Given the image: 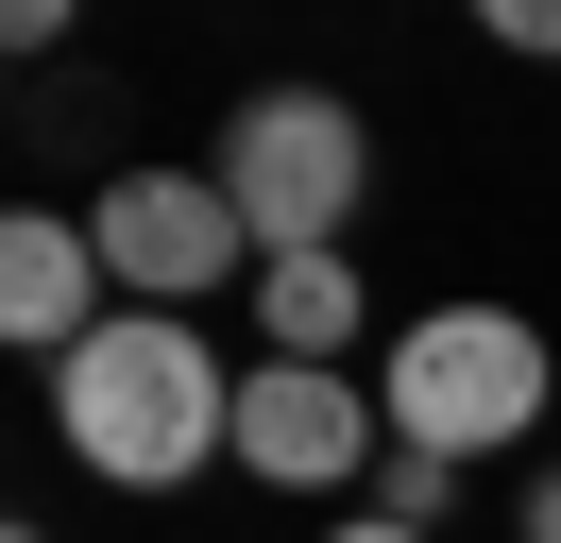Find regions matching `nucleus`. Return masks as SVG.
<instances>
[{
  "label": "nucleus",
  "instance_id": "1",
  "mask_svg": "<svg viewBox=\"0 0 561 543\" xmlns=\"http://www.w3.org/2000/svg\"><path fill=\"white\" fill-rule=\"evenodd\" d=\"M51 441H69L103 493H187L205 459H239V373H221L205 323L119 305V323L51 373Z\"/></svg>",
  "mask_w": 561,
  "mask_h": 543
},
{
  "label": "nucleus",
  "instance_id": "2",
  "mask_svg": "<svg viewBox=\"0 0 561 543\" xmlns=\"http://www.w3.org/2000/svg\"><path fill=\"white\" fill-rule=\"evenodd\" d=\"M545 391H561V357H545L527 305H409L391 357H375L391 441H425V459H493V441H527Z\"/></svg>",
  "mask_w": 561,
  "mask_h": 543
},
{
  "label": "nucleus",
  "instance_id": "3",
  "mask_svg": "<svg viewBox=\"0 0 561 543\" xmlns=\"http://www.w3.org/2000/svg\"><path fill=\"white\" fill-rule=\"evenodd\" d=\"M205 170H221V204H239L255 272L273 255H341V221L375 204V119H357L341 85H255Z\"/></svg>",
  "mask_w": 561,
  "mask_h": 543
},
{
  "label": "nucleus",
  "instance_id": "4",
  "mask_svg": "<svg viewBox=\"0 0 561 543\" xmlns=\"http://www.w3.org/2000/svg\"><path fill=\"white\" fill-rule=\"evenodd\" d=\"M85 238H103V289L119 305H205V289H255V238H239V204H221V170H103V204H85Z\"/></svg>",
  "mask_w": 561,
  "mask_h": 543
},
{
  "label": "nucleus",
  "instance_id": "5",
  "mask_svg": "<svg viewBox=\"0 0 561 543\" xmlns=\"http://www.w3.org/2000/svg\"><path fill=\"white\" fill-rule=\"evenodd\" d=\"M391 459V407L357 391V373H307V357H255L239 373V475H273V493H341V475Z\"/></svg>",
  "mask_w": 561,
  "mask_h": 543
},
{
  "label": "nucleus",
  "instance_id": "6",
  "mask_svg": "<svg viewBox=\"0 0 561 543\" xmlns=\"http://www.w3.org/2000/svg\"><path fill=\"white\" fill-rule=\"evenodd\" d=\"M103 323H119V305H103V238H85L69 204H18V221H0V339L69 373Z\"/></svg>",
  "mask_w": 561,
  "mask_h": 543
},
{
  "label": "nucleus",
  "instance_id": "7",
  "mask_svg": "<svg viewBox=\"0 0 561 543\" xmlns=\"http://www.w3.org/2000/svg\"><path fill=\"white\" fill-rule=\"evenodd\" d=\"M375 323V272L357 255H273L255 272V357H307V373H341V339Z\"/></svg>",
  "mask_w": 561,
  "mask_h": 543
},
{
  "label": "nucleus",
  "instance_id": "8",
  "mask_svg": "<svg viewBox=\"0 0 561 543\" xmlns=\"http://www.w3.org/2000/svg\"><path fill=\"white\" fill-rule=\"evenodd\" d=\"M375 509L443 543V509H459V459H425V441H391V459H375Z\"/></svg>",
  "mask_w": 561,
  "mask_h": 543
},
{
  "label": "nucleus",
  "instance_id": "9",
  "mask_svg": "<svg viewBox=\"0 0 561 543\" xmlns=\"http://www.w3.org/2000/svg\"><path fill=\"white\" fill-rule=\"evenodd\" d=\"M493 51H561V0H493Z\"/></svg>",
  "mask_w": 561,
  "mask_h": 543
},
{
  "label": "nucleus",
  "instance_id": "10",
  "mask_svg": "<svg viewBox=\"0 0 561 543\" xmlns=\"http://www.w3.org/2000/svg\"><path fill=\"white\" fill-rule=\"evenodd\" d=\"M527 543H561V459H545V475H527Z\"/></svg>",
  "mask_w": 561,
  "mask_h": 543
},
{
  "label": "nucleus",
  "instance_id": "11",
  "mask_svg": "<svg viewBox=\"0 0 561 543\" xmlns=\"http://www.w3.org/2000/svg\"><path fill=\"white\" fill-rule=\"evenodd\" d=\"M323 543H425V527H391V509H357V527H323Z\"/></svg>",
  "mask_w": 561,
  "mask_h": 543
},
{
  "label": "nucleus",
  "instance_id": "12",
  "mask_svg": "<svg viewBox=\"0 0 561 543\" xmlns=\"http://www.w3.org/2000/svg\"><path fill=\"white\" fill-rule=\"evenodd\" d=\"M0 543H35V527H0Z\"/></svg>",
  "mask_w": 561,
  "mask_h": 543
}]
</instances>
